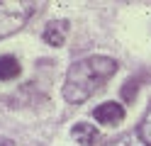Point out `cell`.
<instances>
[{
  "instance_id": "obj_2",
  "label": "cell",
  "mask_w": 151,
  "mask_h": 146,
  "mask_svg": "<svg viewBox=\"0 0 151 146\" xmlns=\"http://www.w3.org/2000/svg\"><path fill=\"white\" fill-rule=\"evenodd\" d=\"M37 7V3H0V39L20 32Z\"/></svg>"
},
{
  "instance_id": "obj_6",
  "label": "cell",
  "mask_w": 151,
  "mask_h": 146,
  "mask_svg": "<svg viewBox=\"0 0 151 146\" xmlns=\"http://www.w3.org/2000/svg\"><path fill=\"white\" fill-rule=\"evenodd\" d=\"M20 73H22V66L15 56H10V54L0 56V81H15Z\"/></svg>"
},
{
  "instance_id": "obj_1",
  "label": "cell",
  "mask_w": 151,
  "mask_h": 146,
  "mask_svg": "<svg viewBox=\"0 0 151 146\" xmlns=\"http://www.w3.org/2000/svg\"><path fill=\"white\" fill-rule=\"evenodd\" d=\"M117 68H119V63L115 58L98 56V54L71 63L68 73H66V81H63V90H61L63 100L71 105L86 102L88 97H93L117 73Z\"/></svg>"
},
{
  "instance_id": "obj_3",
  "label": "cell",
  "mask_w": 151,
  "mask_h": 146,
  "mask_svg": "<svg viewBox=\"0 0 151 146\" xmlns=\"http://www.w3.org/2000/svg\"><path fill=\"white\" fill-rule=\"evenodd\" d=\"M93 117H95L98 122L112 127V124H119L124 119V107L119 102H102V105H98L95 110H93Z\"/></svg>"
},
{
  "instance_id": "obj_8",
  "label": "cell",
  "mask_w": 151,
  "mask_h": 146,
  "mask_svg": "<svg viewBox=\"0 0 151 146\" xmlns=\"http://www.w3.org/2000/svg\"><path fill=\"white\" fill-rule=\"evenodd\" d=\"M139 81H137V78H129V81L124 83V85H122V100H124V102H134L137 100V93H139Z\"/></svg>"
},
{
  "instance_id": "obj_5",
  "label": "cell",
  "mask_w": 151,
  "mask_h": 146,
  "mask_svg": "<svg viewBox=\"0 0 151 146\" xmlns=\"http://www.w3.org/2000/svg\"><path fill=\"white\" fill-rule=\"evenodd\" d=\"M71 134H73V139L81 141L83 146H93V144L98 141V129L93 124H88V122H78L71 129Z\"/></svg>"
},
{
  "instance_id": "obj_9",
  "label": "cell",
  "mask_w": 151,
  "mask_h": 146,
  "mask_svg": "<svg viewBox=\"0 0 151 146\" xmlns=\"http://www.w3.org/2000/svg\"><path fill=\"white\" fill-rule=\"evenodd\" d=\"M0 146H15L10 139H3V136H0Z\"/></svg>"
},
{
  "instance_id": "obj_7",
  "label": "cell",
  "mask_w": 151,
  "mask_h": 146,
  "mask_svg": "<svg viewBox=\"0 0 151 146\" xmlns=\"http://www.w3.org/2000/svg\"><path fill=\"white\" fill-rule=\"evenodd\" d=\"M137 134H139V139L144 141L146 146H151V105H149V110L144 112V117H141Z\"/></svg>"
},
{
  "instance_id": "obj_4",
  "label": "cell",
  "mask_w": 151,
  "mask_h": 146,
  "mask_svg": "<svg viewBox=\"0 0 151 146\" xmlns=\"http://www.w3.org/2000/svg\"><path fill=\"white\" fill-rule=\"evenodd\" d=\"M68 29H71V24L66 22V19H56V22H49V24L44 27L42 39L49 46H63L66 37H68Z\"/></svg>"
}]
</instances>
